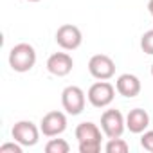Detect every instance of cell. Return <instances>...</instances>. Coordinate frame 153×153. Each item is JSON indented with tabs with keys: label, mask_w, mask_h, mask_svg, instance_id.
Returning <instances> with one entry per match:
<instances>
[{
	"label": "cell",
	"mask_w": 153,
	"mask_h": 153,
	"mask_svg": "<svg viewBox=\"0 0 153 153\" xmlns=\"http://www.w3.org/2000/svg\"><path fill=\"white\" fill-rule=\"evenodd\" d=\"M36 65V51L31 43H16L9 51V67L15 72H29Z\"/></svg>",
	"instance_id": "obj_1"
},
{
	"label": "cell",
	"mask_w": 153,
	"mask_h": 153,
	"mask_svg": "<svg viewBox=\"0 0 153 153\" xmlns=\"http://www.w3.org/2000/svg\"><path fill=\"white\" fill-rule=\"evenodd\" d=\"M114 97H115V87L112 83L101 81V79L97 83H94L88 88V92H87V99H88V103L94 108H106V106H110Z\"/></svg>",
	"instance_id": "obj_2"
},
{
	"label": "cell",
	"mask_w": 153,
	"mask_h": 153,
	"mask_svg": "<svg viewBox=\"0 0 153 153\" xmlns=\"http://www.w3.org/2000/svg\"><path fill=\"white\" fill-rule=\"evenodd\" d=\"M61 105H63V110L68 114V115H79L83 110H85V105H87V96L85 92L76 87V85H68L63 88L61 92Z\"/></svg>",
	"instance_id": "obj_3"
},
{
	"label": "cell",
	"mask_w": 153,
	"mask_h": 153,
	"mask_svg": "<svg viewBox=\"0 0 153 153\" xmlns=\"http://www.w3.org/2000/svg\"><path fill=\"white\" fill-rule=\"evenodd\" d=\"M101 130L108 139L121 137L126 130V117L121 114V110L115 108L105 110L101 115Z\"/></svg>",
	"instance_id": "obj_4"
},
{
	"label": "cell",
	"mask_w": 153,
	"mask_h": 153,
	"mask_svg": "<svg viewBox=\"0 0 153 153\" xmlns=\"http://www.w3.org/2000/svg\"><path fill=\"white\" fill-rule=\"evenodd\" d=\"M88 72L96 79L108 81L115 74V61L106 54H96L88 61Z\"/></svg>",
	"instance_id": "obj_5"
},
{
	"label": "cell",
	"mask_w": 153,
	"mask_h": 153,
	"mask_svg": "<svg viewBox=\"0 0 153 153\" xmlns=\"http://www.w3.org/2000/svg\"><path fill=\"white\" fill-rule=\"evenodd\" d=\"M40 128L33 123V121H18L15 123L13 130H11V135L16 142H20L24 148H31L38 142L40 139Z\"/></svg>",
	"instance_id": "obj_6"
},
{
	"label": "cell",
	"mask_w": 153,
	"mask_h": 153,
	"mask_svg": "<svg viewBox=\"0 0 153 153\" xmlns=\"http://www.w3.org/2000/svg\"><path fill=\"white\" fill-rule=\"evenodd\" d=\"M56 43L63 51H76L83 43V34H81V31H79L78 25L63 24L56 31Z\"/></svg>",
	"instance_id": "obj_7"
},
{
	"label": "cell",
	"mask_w": 153,
	"mask_h": 153,
	"mask_svg": "<svg viewBox=\"0 0 153 153\" xmlns=\"http://www.w3.org/2000/svg\"><path fill=\"white\" fill-rule=\"evenodd\" d=\"M40 130L45 137H58L67 130V115L63 112L52 110L45 114L40 121Z\"/></svg>",
	"instance_id": "obj_8"
},
{
	"label": "cell",
	"mask_w": 153,
	"mask_h": 153,
	"mask_svg": "<svg viewBox=\"0 0 153 153\" xmlns=\"http://www.w3.org/2000/svg\"><path fill=\"white\" fill-rule=\"evenodd\" d=\"M72 67H74V59L67 52H54L47 59V70L52 76H58V78L68 76L72 72Z\"/></svg>",
	"instance_id": "obj_9"
},
{
	"label": "cell",
	"mask_w": 153,
	"mask_h": 153,
	"mask_svg": "<svg viewBox=\"0 0 153 153\" xmlns=\"http://www.w3.org/2000/svg\"><path fill=\"white\" fill-rule=\"evenodd\" d=\"M115 90L123 97H137L140 94V79L135 74H121L115 81Z\"/></svg>",
	"instance_id": "obj_10"
},
{
	"label": "cell",
	"mask_w": 153,
	"mask_h": 153,
	"mask_svg": "<svg viewBox=\"0 0 153 153\" xmlns=\"http://www.w3.org/2000/svg\"><path fill=\"white\" fill-rule=\"evenodd\" d=\"M149 126V114L142 108H133L126 115V128L131 133H142Z\"/></svg>",
	"instance_id": "obj_11"
},
{
	"label": "cell",
	"mask_w": 153,
	"mask_h": 153,
	"mask_svg": "<svg viewBox=\"0 0 153 153\" xmlns=\"http://www.w3.org/2000/svg\"><path fill=\"white\" fill-rule=\"evenodd\" d=\"M76 139L78 142H99L101 144V130L97 124L85 121L76 126Z\"/></svg>",
	"instance_id": "obj_12"
},
{
	"label": "cell",
	"mask_w": 153,
	"mask_h": 153,
	"mask_svg": "<svg viewBox=\"0 0 153 153\" xmlns=\"http://www.w3.org/2000/svg\"><path fill=\"white\" fill-rule=\"evenodd\" d=\"M45 151L47 153H68L70 151V144L65 139H51L45 144Z\"/></svg>",
	"instance_id": "obj_13"
},
{
	"label": "cell",
	"mask_w": 153,
	"mask_h": 153,
	"mask_svg": "<svg viewBox=\"0 0 153 153\" xmlns=\"http://www.w3.org/2000/svg\"><path fill=\"white\" fill-rule=\"evenodd\" d=\"M130 149L128 142L121 137H115V139H108L106 146H105V151L106 153H126Z\"/></svg>",
	"instance_id": "obj_14"
},
{
	"label": "cell",
	"mask_w": 153,
	"mask_h": 153,
	"mask_svg": "<svg viewBox=\"0 0 153 153\" xmlns=\"http://www.w3.org/2000/svg\"><path fill=\"white\" fill-rule=\"evenodd\" d=\"M140 49L146 54L153 56V29H149V31H146L142 34V38H140Z\"/></svg>",
	"instance_id": "obj_15"
},
{
	"label": "cell",
	"mask_w": 153,
	"mask_h": 153,
	"mask_svg": "<svg viewBox=\"0 0 153 153\" xmlns=\"http://www.w3.org/2000/svg\"><path fill=\"white\" fill-rule=\"evenodd\" d=\"M140 146L153 153V130H148V131H142V137H140Z\"/></svg>",
	"instance_id": "obj_16"
},
{
	"label": "cell",
	"mask_w": 153,
	"mask_h": 153,
	"mask_svg": "<svg viewBox=\"0 0 153 153\" xmlns=\"http://www.w3.org/2000/svg\"><path fill=\"white\" fill-rule=\"evenodd\" d=\"M24 151V146L20 142H6L0 146V153H22Z\"/></svg>",
	"instance_id": "obj_17"
},
{
	"label": "cell",
	"mask_w": 153,
	"mask_h": 153,
	"mask_svg": "<svg viewBox=\"0 0 153 153\" xmlns=\"http://www.w3.org/2000/svg\"><path fill=\"white\" fill-rule=\"evenodd\" d=\"M101 149L99 142H79V153H97Z\"/></svg>",
	"instance_id": "obj_18"
},
{
	"label": "cell",
	"mask_w": 153,
	"mask_h": 153,
	"mask_svg": "<svg viewBox=\"0 0 153 153\" xmlns=\"http://www.w3.org/2000/svg\"><path fill=\"white\" fill-rule=\"evenodd\" d=\"M148 11H149V15L153 18V0H149V2H148Z\"/></svg>",
	"instance_id": "obj_19"
},
{
	"label": "cell",
	"mask_w": 153,
	"mask_h": 153,
	"mask_svg": "<svg viewBox=\"0 0 153 153\" xmlns=\"http://www.w3.org/2000/svg\"><path fill=\"white\" fill-rule=\"evenodd\" d=\"M27 2H40V0H27Z\"/></svg>",
	"instance_id": "obj_20"
},
{
	"label": "cell",
	"mask_w": 153,
	"mask_h": 153,
	"mask_svg": "<svg viewBox=\"0 0 153 153\" xmlns=\"http://www.w3.org/2000/svg\"><path fill=\"white\" fill-rule=\"evenodd\" d=\"M151 76H153V63H151Z\"/></svg>",
	"instance_id": "obj_21"
}]
</instances>
